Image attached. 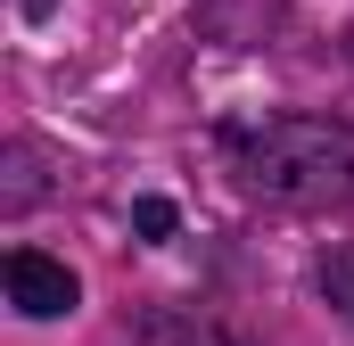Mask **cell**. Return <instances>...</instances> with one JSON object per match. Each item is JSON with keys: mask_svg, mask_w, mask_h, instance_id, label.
<instances>
[{"mask_svg": "<svg viewBox=\"0 0 354 346\" xmlns=\"http://www.w3.org/2000/svg\"><path fill=\"white\" fill-rule=\"evenodd\" d=\"M223 157L239 173V190H256L272 206H354V132L330 116L231 124Z\"/></svg>", "mask_w": 354, "mask_h": 346, "instance_id": "obj_1", "label": "cell"}, {"mask_svg": "<svg viewBox=\"0 0 354 346\" xmlns=\"http://www.w3.org/2000/svg\"><path fill=\"white\" fill-rule=\"evenodd\" d=\"M8 305H17L25 322H58V313H75V305H83V289H75V272H66L58 256L17 248V256H8Z\"/></svg>", "mask_w": 354, "mask_h": 346, "instance_id": "obj_2", "label": "cell"}, {"mask_svg": "<svg viewBox=\"0 0 354 346\" xmlns=\"http://www.w3.org/2000/svg\"><path fill=\"white\" fill-rule=\"evenodd\" d=\"M272 25H280V0H206L198 8V33L223 50H256Z\"/></svg>", "mask_w": 354, "mask_h": 346, "instance_id": "obj_3", "label": "cell"}, {"mask_svg": "<svg viewBox=\"0 0 354 346\" xmlns=\"http://www.w3.org/2000/svg\"><path fill=\"white\" fill-rule=\"evenodd\" d=\"M132 346H239V338L189 305H149V313H132Z\"/></svg>", "mask_w": 354, "mask_h": 346, "instance_id": "obj_4", "label": "cell"}, {"mask_svg": "<svg viewBox=\"0 0 354 346\" xmlns=\"http://www.w3.org/2000/svg\"><path fill=\"white\" fill-rule=\"evenodd\" d=\"M41 198V173H33V149L25 140H8V181H0V206L17 215V206H33Z\"/></svg>", "mask_w": 354, "mask_h": 346, "instance_id": "obj_5", "label": "cell"}, {"mask_svg": "<svg viewBox=\"0 0 354 346\" xmlns=\"http://www.w3.org/2000/svg\"><path fill=\"white\" fill-rule=\"evenodd\" d=\"M132 231H140V239H174V231H181V206H174V198H132Z\"/></svg>", "mask_w": 354, "mask_h": 346, "instance_id": "obj_6", "label": "cell"}, {"mask_svg": "<svg viewBox=\"0 0 354 346\" xmlns=\"http://www.w3.org/2000/svg\"><path fill=\"white\" fill-rule=\"evenodd\" d=\"M322 297H330V305H338V313L354 322V256H346V248L322 264Z\"/></svg>", "mask_w": 354, "mask_h": 346, "instance_id": "obj_7", "label": "cell"}]
</instances>
